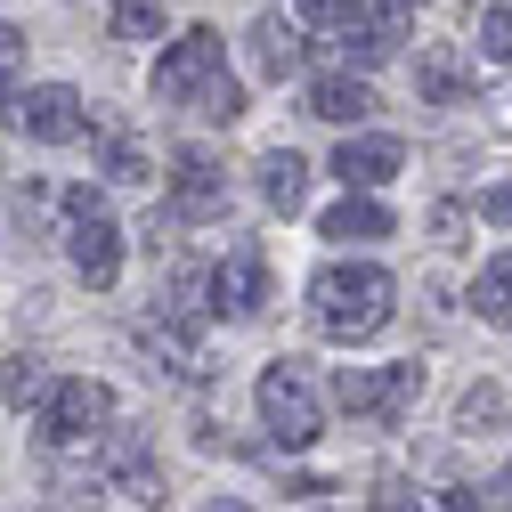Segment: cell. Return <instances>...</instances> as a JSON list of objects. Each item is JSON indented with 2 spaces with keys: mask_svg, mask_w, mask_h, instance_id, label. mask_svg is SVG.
Returning a JSON list of instances; mask_svg holds the SVG:
<instances>
[{
  "mask_svg": "<svg viewBox=\"0 0 512 512\" xmlns=\"http://www.w3.org/2000/svg\"><path fill=\"white\" fill-rule=\"evenodd\" d=\"M415 90H423L431 106H456V98L472 90V66H464L456 49H423V57H415Z\"/></svg>",
  "mask_w": 512,
  "mask_h": 512,
  "instance_id": "cell-14",
  "label": "cell"
},
{
  "mask_svg": "<svg viewBox=\"0 0 512 512\" xmlns=\"http://www.w3.org/2000/svg\"><path fill=\"white\" fill-rule=\"evenodd\" d=\"M407 9H423V0H407Z\"/></svg>",
  "mask_w": 512,
  "mask_h": 512,
  "instance_id": "cell-32",
  "label": "cell"
},
{
  "mask_svg": "<svg viewBox=\"0 0 512 512\" xmlns=\"http://www.w3.org/2000/svg\"><path fill=\"white\" fill-rule=\"evenodd\" d=\"M399 163H407L399 139H342V147H334V179L350 187V196H366V187H382V179H399Z\"/></svg>",
  "mask_w": 512,
  "mask_h": 512,
  "instance_id": "cell-10",
  "label": "cell"
},
{
  "mask_svg": "<svg viewBox=\"0 0 512 512\" xmlns=\"http://www.w3.org/2000/svg\"><path fill=\"white\" fill-rule=\"evenodd\" d=\"M106 179H155V163H147V147L114 131V139H106Z\"/></svg>",
  "mask_w": 512,
  "mask_h": 512,
  "instance_id": "cell-22",
  "label": "cell"
},
{
  "mask_svg": "<svg viewBox=\"0 0 512 512\" xmlns=\"http://www.w3.org/2000/svg\"><path fill=\"white\" fill-rule=\"evenodd\" d=\"M391 301H399L391 269L334 261V269H317V285H309V326L326 334V342H366V334L391 326Z\"/></svg>",
  "mask_w": 512,
  "mask_h": 512,
  "instance_id": "cell-1",
  "label": "cell"
},
{
  "mask_svg": "<svg viewBox=\"0 0 512 512\" xmlns=\"http://www.w3.org/2000/svg\"><path fill=\"white\" fill-rule=\"evenodd\" d=\"M399 41H407V17L399 9H358L350 25H342V57H358V66H382V57H399Z\"/></svg>",
  "mask_w": 512,
  "mask_h": 512,
  "instance_id": "cell-12",
  "label": "cell"
},
{
  "mask_svg": "<svg viewBox=\"0 0 512 512\" xmlns=\"http://www.w3.org/2000/svg\"><path fill=\"white\" fill-rule=\"evenodd\" d=\"M252 66H261L269 82L301 74V33H293L285 17H261V25H252Z\"/></svg>",
  "mask_w": 512,
  "mask_h": 512,
  "instance_id": "cell-16",
  "label": "cell"
},
{
  "mask_svg": "<svg viewBox=\"0 0 512 512\" xmlns=\"http://www.w3.org/2000/svg\"><path fill=\"white\" fill-rule=\"evenodd\" d=\"M212 74H220V33H204V25H196V33H179V41L155 57V98H163V106H179V98H196Z\"/></svg>",
  "mask_w": 512,
  "mask_h": 512,
  "instance_id": "cell-6",
  "label": "cell"
},
{
  "mask_svg": "<svg viewBox=\"0 0 512 512\" xmlns=\"http://www.w3.org/2000/svg\"><path fill=\"white\" fill-rule=\"evenodd\" d=\"M204 285H212V309H228V317H261V309H269V261H261V244H228L220 269H212Z\"/></svg>",
  "mask_w": 512,
  "mask_h": 512,
  "instance_id": "cell-7",
  "label": "cell"
},
{
  "mask_svg": "<svg viewBox=\"0 0 512 512\" xmlns=\"http://www.w3.org/2000/svg\"><path fill=\"white\" fill-rule=\"evenodd\" d=\"M17 122H25V139H41V147H74L90 114H82V98H74L66 82H41V90H25Z\"/></svg>",
  "mask_w": 512,
  "mask_h": 512,
  "instance_id": "cell-9",
  "label": "cell"
},
{
  "mask_svg": "<svg viewBox=\"0 0 512 512\" xmlns=\"http://www.w3.org/2000/svg\"><path fill=\"white\" fill-rule=\"evenodd\" d=\"M163 33V0H114V41H155Z\"/></svg>",
  "mask_w": 512,
  "mask_h": 512,
  "instance_id": "cell-19",
  "label": "cell"
},
{
  "mask_svg": "<svg viewBox=\"0 0 512 512\" xmlns=\"http://www.w3.org/2000/svg\"><path fill=\"white\" fill-rule=\"evenodd\" d=\"M374 512H431V496H415V488H399V480H391V488L374 496Z\"/></svg>",
  "mask_w": 512,
  "mask_h": 512,
  "instance_id": "cell-29",
  "label": "cell"
},
{
  "mask_svg": "<svg viewBox=\"0 0 512 512\" xmlns=\"http://www.w3.org/2000/svg\"><path fill=\"white\" fill-rule=\"evenodd\" d=\"M0 391H9L17 407H41L49 399V366L41 358H9V382H0Z\"/></svg>",
  "mask_w": 512,
  "mask_h": 512,
  "instance_id": "cell-21",
  "label": "cell"
},
{
  "mask_svg": "<svg viewBox=\"0 0 512 512\" xmlns=\"http://www.w3.org/2000/svg\"><path fill=\"white\" fill-rule=\"evenodd\" d=\"M98 496H106L98 472H57V504H66V512H82V504H98Z\"/></svg>",
  "mask_w": 512,
  "mask_h": 512,
  "instance_id": "cell-25",
  "label": "cell"
},
{
  "mask_svg": "<svg viewBox=\"0 0 512 512\" xmlns=\"http://www.w3.org/2000/svg\"><path fill=\"white\" fill-rule=\"evenodd\" d=\"M317 228H326L334 244H374V236H391V212H382L374 196H342V204L317 220Z\"/></svg>",
  "mask_w": 512,
  "mask_h": 512,
  "instance_id": "cell-15",
  "label": "cell"
},
{
  "mask_svg": "<svg viewBox=\"0 0 512 512\" xmlns=\"http://www.w3.org/2000/svg\"><path fill=\"white\" fill-rule=\"evenodd\" d=\"M106 472H114V480L147 472V439H139V431H106Z\"/></svg>",
  "mask_w": 512,
  "mask_h": 512,
  "instance_id": "cell-23",
  "label": "cell"
},
{
  "mask_svg": "<svg viewBox=\"0 0 512 512\" xmlns=\"http://www.w3.org/2000/svg\"><path fill=\"white\" fill-rule=\"evenodd\" d=\"M261 423L277 431V447H309L317 431H326V407H317L309 374H301L293 358H277V366L261 374Z\"/></svg>",
  "mask_w": 512,
  "mask_h": 512,
  "instance_id": "cell-4",
  "label": "cell"
},
{
  "mask_svg": "<svg viewBox=\"0 0 512 512\" xmlns=\"http://www.w3.org/2000/svg\"><path fill=\"white\" fill-rule=\"evenodd\" d=\"M480 220H496V228H512V179H504V187H488V196H480Z\"/></svg>",
  "mask_w": 512,
  "mask_h": 512,
  "instance_id": "cell-30",
  "label": "cell"
},
{
  "mask_svg": "<svg viewBox=\"0 0 512 512\" xmlns=\"http://www.w3.org/2000/svg\"><path fill=\"white\" fill-rule=\"evenodd\" d=\"M196 106H204L212 122H236V114H244V90H236V74H212V82L196 90Z\"/></svg>",
  "mask_w": 512,
  "mask_h": 512,
  "instance_id": "cell-24",
  "label": "cell"
},
{
  "mask_svg": "<svg viewBox=\"0 0 512 512\" xmlns=\"http://www.w3.org/2000/svg\"><path fill=\"white\" fill-rule=\"evenodd\" d=\"M204 512H252V504H236V496H212V504H204Z\"/></svg>",
  "mask_w": 512,
  "mask_h": 512,
  "instance_id": "cell-31",
  "label": "cell"
},
{
  "mask_svg": "<svg viewBox=\"0 0 512 512\" xmlns=\"http://www.w3.org/2000/svg\"><path fill=\"white\" fill-rule=\"evenodd\" d=\"M171 212H179V220H220V212H228V179L212 171L204 147H179V155H171Z\"/></svg>",
  "mask_w": 512,
  "mask_h": 512,
  "instance_id": "cell-8",
  "label": "cell"
},
{
  "mask_svg": "<svg viewBox=\"0 0 512 512\" xmlns=\"http://www.w3.org/2000/svg\"><path fill=\"white\" fill-rule=\"evenodd\" d=\"M301 196H309V163L285 147V155H261V204L269 212H301Z\"/></svg>",
  "mask_w": 512,
  "mask_h": 512,
  "instance_id": "cell-17",
  "label": "cell"
},
{
  "mask_svg": "<svg viewBox=\"0 0 512 512\" xmlns=\"http://www.w3.org/2000/svg\"><path fill=\"white\" fill-rule=\"evenodd\" d=\"M17 74H25V33H17V25H0V90H9Z\"/></svg>",
  "mask_w": 512,
  "mask_h": 512,
  "instance_id": "cell-28",
  "label": "cell"
},
{
  "mask_svg": "<svg viewBox=\"0 0 512 512\" xmlns=\"http://www.w3.org/2000/svg\"><path fill=\"white\" fill-rule=\"evenodd\" d=\"M106 423H114V391H106V382H90V374L49 382V399H41V439L49 447H74V439H90Z\"/></svg>",
  "mask_w": 512,
  "mask_h": 512,
  "instance_id": "cell-5",
  "label": "cell"
},
{
  "mask_svg": "<svg viewBox=\"0 0 512 512\" xmlns=\"http://www.w3.org/2000/svg\"><path fill=\"white\" fill-rule=\"evenodd\" d=\"M139 350H147L163 374H179V382H196V374H204L196 326H179V317H147V326H139Z\"/></svg>",
  "mask_w": 512,
  "mask_h": 512,
  "instance_id": "cell-11",
  "label": "cell"
},
{
  "mask_svg": "<svg viewBox=\"0 0 512 512\" xmlns=\"http://www.w3.org/2000/svg\"><path fill=\"white\" fill-rule=\"evenodd\" d=\"M309 114L317 122H366L374 114V90L358 74H326V82H309Z\"/></svg>",
  "mask_w": 512,
  "mask_h": 512,
  "instance_id": "cell-13",
  "label": "cell"
},
{
  "mask_svg": "<svg viewBox=\"0 0 512 512\" xmlns=\"http://www.w3.org/2000/svg\"><path fill=\"white\" fill-rule=\"evenodd\" d=\"M472 309L488 317V326H512V261H488L472 277Z\"/></svg>",
  "mask_w": 512,
  "mask_h": 512,
  "instance_id": "cell-18",
  "label": "cell"
},
{
  "mask_svg": "<svg viewBox=\"0 0 512 512\" xmlns=\"http://www.w3.org/2000/svg\"><path fill=\"white\" fill-rule=\"evenodd\" d=\"M334 399L358 415V423H399L415 399H423V366L399 358V366H342L334 374Z\"/></svg>",
  "mask_w": 512,
  "mask_h": 512,
  "instance_id": "cell-2",
  "label": "cell"
},
{
  "mask_svg": "<svg viewBox=\"0 0 512 512\" xmlns=\"http://www.w3.org/2000/svg\"><path fill=\"white\" fill-rule=\"evenodd\" d=\"M496 415H504V391H496V382H480V391L464 399V431H488Z\"/></svg>",
  "mask_w": 512,
  "mask_h": 512,
  "instance_id": "cell-26",
  "label": "cell"
},
{
  "mask_svg": "<svg viewBox=\"0 0 512 512\" xmlns=\"http://www.w3.org/2000/svg\"><path fill=\"white\" fill-rule=\"evenodd\" d=\"M472 41H480V57L512 66V9H480V17H472Z\"/></svg>",
  "mask_w": 512,
  "mask_h": 512,
  "instance_id": "cell-20",
  "label": "cell"
},
{
  "mask_svg": "<svg viewBox=\"0 0 512 512\" xmlns=\"http://www.w3.org/2000/svg\"><path fill=\"white\" fill-rule=\"evenodd\" d=\"M358 9H366V0H301V17H309V25H350Z\"/></svg>",
  "mask_w": 512,
  "mask_h": 512,
  "instance_id": "cell-27",
  "label": "cell"
},
{
  "mask_svg": "<svg viewBox=\"0 0 512 512\" xmlns=\"http://www.w3.org/2000/svg\"><path fill=\"white\" fill-rule=\"evenodd\" d=\"M66 212H74V228H66L74 269L90 277V293H106L122 277V228H114V212H106L98 187H66Z\"/></svg>",
  "mask_w": 512,
  "mask_h": 512,
  "instance_id": "cell-3",
  "label": "cell"
}]
</instances>
